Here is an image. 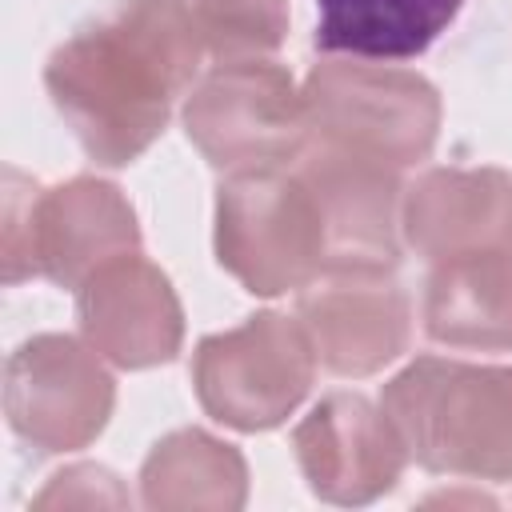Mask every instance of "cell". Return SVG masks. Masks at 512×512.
<instances>
[{"instance_id": "9c48e42d", "label": "cell", "mask_w": 512, "mask_h": 512, "mask_svg": "<svg viewBox=\"0 0 512 512\" xmlns=\"http://www.w3.org/2000/svg\"><path fill=\"white\" fill-rule=\"evenodd\" d=\"M296 172L324 216V276H388L400 264V168L308 140Z\"/></svg>"}, {"instance_id": "8fae6325", "label": "cell", "mask_w": 512, "mask_h": 512, "mask_svg": "<svg viewBox=\"0 0 512 512\" xmlns=\"http://www.w3.org/2000/svg\"><path fill=\"white\" fill-rule=\"evenodd\" d=\"M76 316L84 340L116 368L168 364L184 344V312L172 280L140 252L100 264L76 288Z\"/></svg>"}, {"instance_id": "7c38bea8", "label": "cell", "mask_w": 512, "mask_h": 512, "mask_svg": "<svg viewBox=\"0 0 512 512\" xmlns=\"http://www.w3.org/2000/svg\"><path fill=\"white\" fill-rule=\"evenodd\" d=\"M404 240L432 264L512 252V172L504 168H432L400 208Z\"/></svg>"}, {"instance_id": "5b68a950", "label": "cell", "mask_w": 512, "mask_h": 512, "mask_svg": "<svg viewBox=\"0 0 512 512\" xmlns=\"http://www.w3.org/2000/svg\"><path fill=\"white\" fill-rule=\"evenodd\" d=\"M300 92L312 144H332L388 168L424 160L440 136L436 88L404 68L316 64Z\"/></svg>"}, {"instance_id": "4fadbf2b", "label": "cell", "mask_w": 512, "mask_h": 512, "mask_svg": "<svg viewBox=\"0 0 512 512\" xmlns=\"http://www.w3.org/2000/svg\"><path fill=\"white\" fill-rule=\"evenodd\" d=\"M300 324L316 360L336 376H372L392 364L412 336V304L384 276H328L300 296Z\"/></svg>"}, {"instance_id": "8992f818", "label": "cell", "mask_w": 512, "mask_h": 512, "mask_svg": "<svg viewBox=\"0 0 512 512\" xmlns=\"http://www.w3.org/2000/svg\"><path fill=\"white\" fill-rule=\"evenodd\" d=\"M312 376V336L300 316L292 320L284 312H256L240 328L204 336L192 356L200 408L236 432L284 424L308 396Z\"/></svg>"}, {"instance_id": "3957f363", "label": "cell", "mask_w": 512, "mask_h": 512, "mask_svg": "<svg viewBox=\"0 0 512 512\" xmlns=\"http://www.w3.org/2000/svg\"><path fill=\"white\" fill-rule=\"evenodd\" d=\"M140 228L124 192L96 176H76L52 192H36L8 168L4 196V280L48 276L80 288L100 264L136 252Z\"/></svg>"}, {"instance_id": "ba28073f", "label": "cell", "mask_w": 512, "mask_h": 512, "mask_svg": "<svg viewBox=\"0 0 512 512\" xmlns=\"http://www.w3.org/2000/svg\"><path fill=\"white\" fill-rule=\"evenodd\" d=\"M116 404V384L92 344L76 336H32L4 368V412L12 432L36 452L88 448Z\"/></svg>"}, {"instance_id": "52a82bcc", "label": "cell", "mask_w": 512, "mask_h": 512, "mask_svg": "<svg viewBox=\"0 0 512 512\" xmlns=\"http://www.w3.org/2000/svg\"><path fill=\"white\" fill-rule=\"evenodd\" d=\"M184 128L212 168H288L308 144L304 92L268 60L216 64L188 96Z\"/></svg>"}, {"instance_id": "30bf717a", "label": "cell", "mask_w": 512, "mask_h": 512, "mask_svg": "<svg viewBox=\"0 0 512 512\" xmlns=\"http://www.w3.org/2000/svg\"><path fill=\"white\" fill-rule=\"evenodd\" d=\"M308 488L328 504H372L404 476L408 448L384 408L360 392L324 396L292 432Z\"/></svg>"}, {"instance_id": "2e32d148", "label": "cell", "mask_w": 512, "mask_h": 512, "mask_svg": "<svg viewBox=\"0 0 512 512\" xmlns=\"http://www.w3.org/2000/svg\"><path fill=\"white\" fill-rule=\"evenodd\" d=\"M140 488L148 508H224L228 512L248 500V468L232 444L200 428H180L148 452L140 468Z\"/></svg>"}, {"instance_id": "ac0fdd59", "label": "cell", "mask_w": 512, "mask_h": 512, "mask_svg": "<svg viewBox=\"0 0 512 512\" xmlns=\"http://www.w3.org/2000/svg\"><path fill=\"white\" fill-rule=\"evenodd\" d=\"M36 508H68V504H128V492L120 488V480L108 472V468H96V464H76V468H64L52 476V484L32 500Z\"/></svg>"}, {"instance_id": "9a60e30c", "label": "cell", "mask_w": 512, "mask_h": 512, "mask_svg": "<svg viewBox=\"0 0 512 512\" xmlns=\"http://www.w3.org/2000/svg\"><path fill=\"white\" fill-rule=\"evenodd\" d=\"M464 0H316V48L360 60H412L428 52Z\"/></svg>"}, {"instance_id": "e0dca14e", "label": "cell", "mask_w": 512, "mask_h": 512, "mask_svg": "<svg viewBox=\"0 0 512 512\" xmlns=\"http://www.w3.org/2000/svg\"><path fill=\"white\" fill-rule=\"evenodd\" d=\"M208 56L220 64L260 60L288 36V0H188Z\"/></svg>"}, {"instance_id": "6da1fadb", "label": "cell", "mask_w": 512, "mask_h": 512, "mask_svg": "<svg viewBox=\"0 0 512 512\" xmlns=\"http://www.w3.org/2000/svg\"><path fill=\"white\" fill-rule=\"evenodd\" d=\"M204 52L188 0H120L48 56L44 88L80 148L104 168H124L168 128Z\"/></svg>"}, {"instance_id": "277c9868", "label": "cell", "mask_w": 512, "mask_h": 512, "mask_svg": "<svg viewBox=\"0 0 512 512\" xmlns=\"http://www.w3.org/2000/svg\"><path fill=\"white\" fill-rule=\"evenodd\" d=\"M328 236L296 168L232 172L216 192V260L252 296L308 288L324 272Z\"/></svg>"}, {"instance_id": "5bb4252c", "label": "cell", "mask_w": 512, "mask_h": 512, "mask_svg": "<svg viewBox=\"0 0 512 512\" xmlns=\"http://www.w3.org/2000/svg\"><path fill=\"white\" fill-rule=\"evenodd\" d=\"M424 328L448 348L512 352V252L436 264L424 292Z\"/></svg>"}, {"instance_id": "7a4b0ae2", "label": "cell", "mask_w": 512, "mask_h": 512, "mask_svg": "<svg viewBox=\"0 0 512 512\" xmlns=\"http://www.w3.org/2000/svg\"><path fill=\"white\" fill-rule=\"evenodd\" d=\"M380 408L420 468L512 480V368L420 356L384 384Z\"/></svg>"}]
</instances>
